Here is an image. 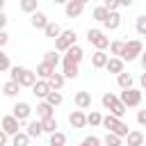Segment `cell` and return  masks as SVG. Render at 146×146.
<instances>
[{
    "label": "cell",
    "mask_w": 146,
    "mask_h": 146,
    "mask_svg": "<svg viewBox=\"0 0 146 146\" xmlns=\"http://www.w3.org/2000/svg\"><path fill=\"white\" fill-rule=\"evenodd\" d=\"M9 80L16 82V84H21V87H30L32 89L39 82V75H36V71H30L25 66H14L9 71Z\"/></svg>",
    "instance_id": "obj_1"
},
{
    "label": "cell",
    "mask_w": 146,
    "mask_h": 146,
    "mask_svg": "<svg viewBox=\"0 0 146 146\" xmlns=\"http://www.w3.org/2000/svg\"><path fill=\"white\" fill-rule=\"evenodd\" d=\"M100 103H103V107L105 110H110V114L112 116H116V119H121L125 112H128V107L121 103V98L119 96H114V94H103V98H100Z\"/></svg>",
    "instance_id": "obj_2"
},
{
    "label": "cell",
    "mask_w": 146,
    "mask_h": 146,
    "mask_svg": "<svg viewBox=\"0 0 146 146\" xmlns=\"http://www.w3.org/2000/svg\"><path fill=\"white\" fill-rule=\"evenodd\" d=\"M103 125L107 128V132H112V135H116V137H121V139H125V137L130 135L128 125H125V123H123L121 119L112 116V114H107V116L103 119Z\"/></svg>",
    "instance_id": "obj_3"
},
{
    "label": "cell",
    "mask_w": 146,
    "mask_h": 146,
    "mask_svg": "<svg viewBox=\"0 0 146 146\" xmlns=\"http://www.w3.org/2000/svg\"><path fill=\"white\" fill-rule=\"evenodd\" d=\"M141 52H144V43L139 39H130V41H125V48H123L121 59L123 62H135L137 57H141Z\"/></svg>",
    "instance_id": "obj_4"
},
{
    "label": "cell",
    "mask_w": 146,
    "mask_h": 146,
    "mask_svg": "<svg viewBox=\"0 0 146 146\" xmlns=\"http://www.w3.org/2000/svg\"><path fill=\"white\" fill-rule=\"evenodd\" d=\"M75 41H78V34H75L73 30H64L62 36L55 41V50H57V52H66V50H71L73 46H78Z\"/></svg>",
    "instance_id": "obj_5"
},
{
    "label": "cell",
    "mask_w": 146,
    "mask_h": 146,
    "mask_svg": "<svg viewBox=\"0 0 146 146\" xmlns=\"http://www.w3.org/2000/svg\"><path fill=\"white\" fill-rule=\"evenodd\" d=\"M87 41H89L96 50H105V48H110V46H112L103 30H89V32H87Z\"/></svg>",
    "instance_id": "obj_6"
},
{
    "label": "cell",
    "mask_w": 146,
    "mask_h": 146,
    "mask_svg": "<svg viewBox=\"0 0 146 146\" xmlns=\"http://www.w3.org/2000/svg\"><path fill=\"white\" fill-rule=\"evenodd\" d=\"M119 98H121V103H123L125 107H137V105L141 103V91L132 87V89L121 91V96H119Z\"/></svg>",
    "instance_id": "obj_7"
},
{
    "label": "cell",
    "mask_w": 146,
    "mask_h": 146,
    "mask_svg": "<svg viewBox=\"0 0 146 146\" xmlns=\"http://www.w3.org/2000/svg\"><path fill=\"white\" fill-rule=\"evenodd\" d=\"M21 121L14 116V114H7V116H2V132L5 135H9V137H16L21 130Z\"/></svg>",
    "instance_id": "obj_8"
},
{
    "label": "cell",
    "mask_w": 146,
    "mask_h": 146,
    "mask_svg": "<svg viewBox=\"0 0 146 146\" xmlns=\"http://www.w3.org/2000/svg\"><path fill=\"white\" fill-rule=\"evenodd\" d=\"M68 123H71L73 130H80V128L87 125V114H84L82 110H73V112L68 114Z\"/></svg>",
    "instance_id": "obj_9"
},
{
    "label": "cell",
    "mask_w": 146,
    "mask_h": 146,
    "mask_svg": "<svg viewBox=\"0 0 146 146\" xmlns=\"http://www.w3.org/2000/svg\"><path fill=\"white\" fill-rule=\"evenodd\" d=\"M82 9H84V2H82V0H68L66 7H64V11H66L68 18H78V16L82 14Z\"/></svg>",
    "instance_id": "obj_10"
},
{
    "label": "cell",
    "mask_w": 146,
    "mask_h": 146,
    "mask_svg": "<svg viewBox=\"0 0 146 146\" xmlns=\"http://www.w3.org/2000/svg\"><path fill=\"white\" fill-rule=\"evenodd\" d=\"M11 110H14L11 114H14V116H16L18 121H30V114H32V107H30L27 103H16V105H14Z\"/></svg>",
    "instance_id": "obj_11"
},
{
    "label": "cell",
    "mask_w": 146,
    "mask_h": 146,
    "mask_svg": "<svg viewBox=\"0 0 146 146\" xmlns=\"http://www.w3.org/2000/svg\"><path fill=\"white\" fill-rule=\"evenodd\" d=\"M25 132L30 135V139H32V137L39 139V137L43 135V123H41L39 119H30V121L25 123Z\"/></svg>",
    "instance_id": "obj_12"
},
{
    "label": "cell",
    "mask_w": 146,
    "mask_h": 146,
    "mask_svg": "<svg viewBox=\"0 0 146 146\" xmlns=\"http://www.w3.org/2000/svg\"><path fill=\"white\" fill-rule=\"evenodd\" d=\"M50 91H52V87L48 84V80H39V82L32 87V94H34L36 98H43V100L50 96Z\"/></svg>",
    "instance_id": "obj_13"
},
{
    "label": "cell",
    "mask_w": 146,
    "mask_h": 146,
    "mask_svg": "<svg viewBox=\"0 0 146 146\" xmlns=\"http://www.w3.org/2000/svg\"><path fill=\"white\" fill-rule=\"evenodd\" d=\"M73 103H75L78 110H89L91 107V94L89 91H78L73 96Z\"/></svg>",
    "instance_id": "obj_14"
},
{
    "label": "cell",
    "mask_w": 146,
    "mask_h": 146,
    "mask_svg": "<svg viewBox=\"0 0 146 146\" xmlns=\"http://www.w3.org/2000/svg\"><path fill=\"white\" fill-rule=\"evenodd\" d=\"M48 23H50V21H48V16H46L43 11H36V14L30 16V25H32L34 30H46Z\"/></svg>",
    "instance_id": "obj_15"
},
{
    "label": "cell",
    "mask_w": 146,
    "mask_h": 146,
    "mask_svg": "<svg viewBox=\"0 0 146 146\" xmlns=\"http://www.w3.org/2000/svg\"><path fill=\"white\" fill-rule=\"evenodd\" d=\"M84 59V50L80 48V46H73L71 50H66L64 52V62H73V64H80Z\"/></svg>",
    "instance_id": "obj_16"
},
{
    "label": "cell",
    "mask_w": 146,
    "mask_h": 146,
    "mask_svg": "<svg viewBox=\"0 0 146 146\" xmlns=\"http://www.w3.org/2000/svg\"><path fill=\"white\" fill-rule=\"evenodd\" d=\"M62 73L66 80H75L80 75V64H73V62H62Z\"/></svg>",
    "instance_id": "obj_17"
},
{
    "label": "cell",
    "mask_w": 146,
    "mask_h": 146,
    "mask_svg": "<svg viewBox=\"0 0 146 146\" xmlns=\"http://www.w3.org/2000/svg\"><path fill=\"white\" fill-rule=\"evenodd\" d=\"M107 62H110V55H107L105 50H96V52L91 55V66H94V68H105Z\"/></svg>",
    "instance_id": "obj_18"
},
{
    "label": "cell",
    "mask_w": 146,
    "mask_h": 146,
    "mask_svg": "<svg viewBox=\"0 0 146 146\" xmlns=\"http://www.w3.org/2000/svg\"><path fill=\"white\" fill-rule=\"evenodd\" d=\"M52 110H55L52 105H48L46 100H41V103L36 105V119H39V121H46V119H52V116H55V114H52Z\"/></svg>",
    "instance_id": "obj_19"
},
{
    "label": "cell",
    "mask_w": 146,
    "mask_h": 146,
    "mask_svg": "<svg viewBox=\"0 0 146 146\" xmlns=\"http://www.w3.org/2000/svg\"><path fill=\"white\" fill-rule=\"evenodd\" d=\"M125 139H128V146H144L146 144V135L141 130H130V135Z\"/></svg>",
    "instance_id": "obj_20"
},
{
    "label": "cell",
    "mask_w": 146,
    "mask_h": 146,
    "mask_svg": "<svg viewBox=\"0 0 146 146\" xmlns=\"http://www.w3.org/2000/svg\"><path fill=\"white\" fill-rule=\"evenodd\" d=\"M62 32H64V30H62V27H59V23H55V21H50V23H48V27L43 30V34H46L48 39H55V41L62 36Z\"/></svg>",
    "instance_id": "obj_21"
},
{
    "label": "cell",
    "mask_w": 146,
    "mask_h": 146,
    "mask_svg": "<svg viewBox=\"0 0 146 146\" xmlns=\"http://www.w3.org/2000/svg\"><path fill=\"white\" fill-rule=\"evenodd\" d=\"M43 62H46L48 66L57 68V64H59V62H64V59L59 57V52H57V50H46V52H43Z\"/></svg>",
    "instance_id": "obj_22"
},
{
    "label": "cell",
    "mask_w": 146,
    "mask_h": 146,
    "mask_svg": "<svg viewBox=\"0 0 146 146\" xmlns=\"http://www.w3.org/2000/svg\"><path fill=\"white\" fill-rule=\"evenodd\" d=\"M110 73H116V75H121L123 73V59L121 57H110V62H107V66H105Z\"/></svg>",
    "instance_id": "obj_23"
},
{
    "label": "cell",
    "mask_w": 146,
    "mask_h": 146,
    "mask_svg": "<svg viewBox=\"0 0 146 146\" xmlns=\"http://www.w3.org/2000/svg\"><path fill=\"white\" fill-rule=\"evenodd\" d=\"M64 82H66V78H64V73H57V71H55V73L50 75V80H48V84L52 87V91H59V89L64 87Z\"/></svg>",
    "instance_id": "obj_24"
},
{
    "label": "cell",
    "mask_w": 146,
    "mask_h": 146,
    "mask_svg": "<svg viewBox=\"0 0 146 146\" xmlns=\"http://www.w3.org/2000/svg\"><path fill=\"white\" fill-rule=\"evenodd\" d=\"M110 16H112V11H110V9L105 7V5H98V7H94V18H96V21L105 23V21H107Z\"/></svg>",
    "instance_id": "obj_25"
},
{
    "label": "cell",
    "mask_w": 146,
    "mask_h": 146,
    "mask_svg": "<svg viewBox=\"0 0 146 146\" xmlns=\"http://www.w3.org/2000/svg\"><path fill=\"white\" fill-rule=\"evenodd\" d=\"M55 73V68L52 66H48L46 62H41L39 66H36V75H39V80H50V75Z\"/></svg>",
    "instance_id": "obj_26"
},
{
    "label": "cell",
    "mask_w": 146,
    "mask_h": 146,
    "mask_svg": "<svg viewBox=\"0 0 146 146\" xmlns=\"http://www.w3.org/2000/svg\"><path fill=\"white\" fill-rule=\"evenodd\" d=\"M116 84L121 87V91H125V89H132V75L123 71L121 75H116Z\"/></svg>",
    "instance_id": "obj_27"
},
{
    "label": "cell",
    "mask_w": 146,
    "mask_h": 146,
    "mask_svg": "<svg viewBox=\"0 0 146 146\" xmlns=\"http://www.w3.org/2000/svg\"><path fill=\"white\" fill-rule=\"evenodd\" d=\"M18 89H21V84H16V82H11V80H7V82L2 84V94H5L7 98H14V96L18 94Z\"/></svg>",
    "instance_id": "obj_28"
},
{
    "label": "cell",
    "mask_w": 146,
    "mask_h": 146,
    "mask_svg": "<svg viewBox=\"0 0 146 146\" xmlns=\"http://www.w3.org/2000/svg\"><path fill=\"white\" fill-rule=\"evenodd\" d=\"M18 7H21L25 14H30V16L39 11V5H36V0H21V5H18Z\"/></svg>",
    "instance_id": "obj_29"
},
{
    "label": "cell",
    "mask_w": 146,
    "mask_h": 146,
    "mask_svg": "<svg viewBox=\"0 0 146 146\" xmlns=\"http://www.w3.org/2000/svg\"><path fill=\"white\" fill-rule=\"evenodd\" d=\"M119 25H121V16H119V14H112V16L103 23V27L110 30V32H112V30H119Z\"/></svg>",
    "instance_id": "obj_30"
},
{
    "label": "cell",
    "mask_w": 146,
    "mask_h": 146,
    "mask_svg": "<svg viewBox=\"0 0 146 146\" xmlns=\"http://www.w3.org/2000/svg\"><path fill=\"white\" fill-rule=\"evenodd\" d=\"M103 119H105V116H103L100 112H96V110H91V112L87 114V123H89V125H103Z\"/></svg>",
    "instance_id": "obj_31"
},
{
    "label": "cell",
    "mask_w": 146,
    "mask_h": 146,
    "mask_svg": "<svg viewBox=\"0 0 146 146\" xmlns=\"http://www.w3.org/2000/svg\"><path fill=\"white\" fill-rule=\"evenodd\" d=\"M48 146H66V135L57 130L55 135H50V141H48Z\"/></svg>",
    "instance_id": "obj_32"
},
{
    "label": "cell",
    "mask_w": 146,
    "mask_h": 146,
    "mask_svg": "<svg viewBox=\"0 0 146 146\" xmlns=\"http://www.w3.org/2000/svg\"><path fill=\"white\" fill-rule=\"evenodd\" d=\"M11 146H30V135L27 132H18L16 137H11Z\"/></svg>",
    "instance_id": "obj_33"
},
{
    "label": "cell",
    "mask_w": 146,
    "mask_h": 146,
    "mask_svg": "<svg viewBox=\"0 0 146 146\" xmlns=\"http://www.w3.org/2000/svg\"><path fill=\"white\" fill-rule=\"evenodd\" d=\"M123 48H125V41L116 39V41H112V46H110V52H112L114 57H121V55H123Z\"/></svg>",
    "instance_id": "obj_34"
},
{
    "label": "cell",
    "mask_w": 146,
    "mask_h": 146,
    "mask_svg": "<svg viewBox=\"0 0 146 146\" xmlns=\"http://www.w3.org/2000/svg\"><path fill=\"white\" fill-rule=\"evenodd\" d=\"M135 30H137L139 36H146V14L137 16V21H135Z\"/></svg>",
    "instance_id": "obj_35"
},
{
    "label": "cell",
    "mask_w": 146,
    "mask_h": 146,
    "mask_svg": "<svg viewBox=\"0 0 146 146\" xmlns=\"http://www.w3.org/2000/svg\"><path fill=\"white\" fill-rule=\"evenodd\" d=\"M103 144H105V146H121V144H123V139H121V137H116V135H112V132H107V135L103 137Z\"/></svg>",
    "instance_id": "obj_36"
},
{
    "label": "cell",
    "mask_w": 146,
    "mask_h": 146,
    "mask_svg": "<svg viewBox=\"0 0 146 146\" xmlns=\"http://www.w3.org/2000/svg\"><path fill=\"white\" fill-rule=\"evenodd\" d=\"M62 100H64V96H62L59 91H50V96L46 98V103H48V105H52V107L62 105Z\"/></svg>",
    "instance_id": "obj_37"
},
{
    "label": "cell",
    "mask_w": 146,
    "mask_h": 146,
    "mask_svg": "<svg viewBox=\"0 0 146 146\" xmlns=\"http://www.w3.org/2000/svg\"><path fill=\"white\" fill-rule=\"evenodd\" d=\"M43 123V132H48V135H55L57 132V121H55V116L52 119H46V121H41Z\"/></svg>",
    "instance_id": "obj_38"
},
{
    "label": "cell",
    "mask_w": 146,
    "mask_h": 146,
    "mask_svg": "<svg viewBox=\"0 0 146 146\" xmlns=\"http://www.w3.org/2000/svg\"><path fill=\"white\" fill-rule=\"evenodd\" d=\"M14 66H11V62H9V55L7 52H0V71L2 73H7V71H11Z\"/></svg>",
    "instance_id": "obj_39"
},
{
    "label": "cell",
    "mask_w": 146,
    "mask_h": 146,
    "mask_svg": "<svg viewBox=\"0 0 146 146\" xmlns=\"http://www.w3.org/2000/svg\"><path fill=\"white\" fill-rule=\"evenodd\" d=\"M82 144H84V146H100V144H103V139H100V137H96V135H89V137H84V139H82Z\"/></svg>",
    "instance_id": "obj_40"
},
{
    "label": "cell",
    "mask_w": 146,
    "mask_h": 146,
    "mask_svg": "<svg viewBox=\"0 0 146 146\" xmlns=\"http://www.w3.org/2000/svg\"><path fill=\"white\" fill-rule=\"evenodd\" d=\"M103 5H105V7H107V9L112 11V14H116V9L121 7V2H116V0H105Z\"/></svg>",
    "instance_id": "obj_41"
},
{
    "label": "cell",
    "mask_w": 146,
    "mask_h": 146,
    "mask_svg": "<svg viewBox=\"0 0 146 146\" xmlns=\"http://www.w3.org/2000/svg\"><path fill=\"white\" fill-rule=\"evenodd\" d=\"M137 123L139 125H146V110H139L137 112Z\"/></svg>",
    "instance_id": "obj_42"
},
{
    "label": "cell",
    "mask_w": 146,
    "mask_h": 146,
    "mask_svg": "<svg viewBox=\"0 0 146 146\" xmlns=\"http://www.w3.org/2000/svg\"><path fill=\"white\" fill-rule=\"evenodd\" d=\"M7 41H9V34H7L5 30H0V46L5 48V46H7Z\"/></svg>",
    "instance_id": "obj_43"
},
{
    "label": "cell",
    "mask_w": 146,
    "mask_h": 146,
    "mask_svg": "<svg viewBox=\"0 0 146 146\" xmlns=\"http://www.w3.org/2000/svg\"><path fill=\"white\" fill-rule=\"evenodd\" d=\"M139 64H141V68H144V71H146V50H144V52H141V57H139Z\"/></svg>",
    "instance_id": "obj_44"
},
{
    "label": "cell",
    "mask_w": 146,
    "mask_h": 146,
    "mask_svg": "<svg viewBox=\"0 0 146 146\" xmlns=\"http://www.w3.org/2000/svg\"><path fill=\"white\" fill-rule=\"evenodd\" d=\"M7 139H9V135H5V132H0V146H5V144H7Z\"/></svg>",
    "instance_id": "obj_45"
},
{
    "label": "cell",
    "mask_w": 146,
    "mask_h": 146,
    "mask_svg": "<svg viewBox=\"0 0 146 146\" xmlns=\"http://www.w3.org/2000/svg\"><path fill=\"white\" fill-rule=\"evenodd\" d=\"M139 84H141V89H146V71L141 73V78H139Z\"/></svg>",
    "instance_id": "obj_46"
},
{
    "label": "cell",
    "mask_w": 146,
    "mask_h": 146,
    "mask_svg": "<svg viewBox=\"0 0 146 146\" xmlns=\"http://www.w3.org/2000/svg\"><path fill=\"white\" fill-rule=\"evenodd\" d=\"M5 25H7V16H5V14H0V27H5Z\"/></svg>",
    "instance_id": "obj_47"
},
{
    "label": "cell",
    "mask_w": 146,
    "mask_h": 146,
    "mask_svg": "<svg viewBox=\"0 0 146 146\" xmlns=\"http://www.w3.org/2000/svg\"><path fill=\"white\" fill-rule=\"evenodd\" d=\"M80 146H84V144H80Z\"/></svg>",
    "instance_id": "obj_48"
}]
</instances>
